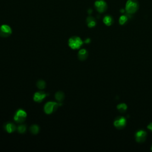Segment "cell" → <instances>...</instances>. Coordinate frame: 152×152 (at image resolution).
<instances>
[{"label": "cell", "mask_w": 152, "mask_h": 152, "mask_svg": "<svg viewBox=\"0 0 152 152\" xmlns=\"http://www.w3.org/2000/svg\"><path fill=\"white\" fill-rule=\"evenodd\" d=\"M62 104L61 102H48L44 106V112L48 115L54 113L57 110L58 108L61 106Z\"/></svg>", "instance_id": "1"}, {"label": "cell", "mask_w": 152, "mask_h": 152, "mask_svg": "<svg viewBox=\"0 0 152 152\" xmlns=\"http://www.w3.org/2000/svg\"><path fill=\"white\" fill-rule=\"evenodd\" d=\"M83 44V40L78 37H73L68 40V45L72 49H78Z\"/></svg>", "instance_id": "2"}, {"label": "cell", "mask_w": 152, "mask_h": 152, "mask_svg": "<svg viewBox=\"0 0 152 152\" xmlns=\"http://www.w3.org/2000/svg\"><path fill=\"white\" fill-rule=\"evenodd\" d=\"M126 11L128 14H134L138 10V3L135 0H128L125 6Z\"/></svg>", "instance_id": "3"}, {"label": "cell", "mask_w": 152, "mask_h": 152, "mask_svg": "<svg viewBox=\"0 0 152 152\" xmlns=\"http://www.w3.org/2000/svg\"><path fill=\"white\" fill-rule=\"evenodd\" d=\"M27 117V113L21 109H19L17 111L14 117V120L17 123L21 124L25 121Z\"/></svg>", "instance_id": "4"}, {"label": "cell", "mask_w": 152, "mask_h": 152, "mask_svg": "<svg viewBox=\"0 0 152 152\" xmlns=\"http://www.w3.org/2000/svg\"><path fill=\"white\" fill-rule=\"evenodd\" d=\"M12 34L11 28L7 25H3L0 26V37L2 38H7Z\"/></svg>", "instance_id": "5"}, {"label": "cell", "mask_w": 152, "mask_h": 152, "mask_svg": "<svg viewBox=\"0 0 152 152\" xmlns=\"http://www.w3.org/2000/svg\"><path fill=\"white\" fill-rule=\"evenodd\" d=\"M127 121L124 117H118L117 119H115L114 124V126L117 129H122L124 128L126 125Z\"/></svg>", "instance_id": "6"}, {"label": "cell", "mask_w": 152, "mask_h": 152, "mask_svg": "<svg viewBox=\"0 0 152 152\" xmlns=\"http://www.w3.org/2000/svg\"><path fill=\"white\" fill-rule=\"evenodd\" d=\"M95 6L99 13H104L107 9V4L104 0H98L95 3Z\"/></svg>", "instance_id": "7"}, {"label": "cell", "mask_w": 152, "mask_h": 152, "mask_svg": "<svg viewBox=\"0 0 152 152\" xmlns=\"http://www.w3.org/2000/svg\"><path fill=\"white\" fill-rule=\"evenodd\" d=\"M47 96H48V95L44 92H43V91L37 92L34 94L33 100L36 102L40 103V102H42L43 100Z\"/></svg>", "instance_id": "8"}, {"label": "cell", "mask_w": 152, "mask_h": 152, "mask_svg": "<svg viewBox=\"0 0 152 152\" xmlns=\"http://www.w3.org/2000/svg\"><path fill=\"white\" fill-rule=\"evenodd\" d=\"M147 133L145 131L140 130L135 134V140L138 143H143L146 140Z\"/></svg>", "instance_id": "9"}, {"label": "cell", "mask_w": 152, "mask_h": 152, "mask_svg": "<svg viewBox=\"0 0 152 152\" xmlns=\"http://www.w3.org/2000/svg\"><path fill=\"white\" fill-rule=\"evenodd\" d=\"M4 129L7 133L10 134L15 131L17 129V128L16 125L15 124H14L13 123L7 122V123H5V124L4 125Z\"/></svg>", "instance_id": "10"}, {"label": "cell", "mask_w": 152, "mask_h": 152, "mask_svg": "<svg viewBox=\"0 0 152 152\" xmlns=\"http://www.w3.org/2000/svg\"><path fill=\"white\" fill-rule=\"evenodd\" d=\"M78 58L80 61H84L88 57V52L85 49H82L79 50L78 53Z\"/></svg>", "instance_id": "11"}, {"label": "cell", "mask_w": 152, "mask_h": 152, "mask_svg": "<svg viewBox=\"0 0 152 152\" xmlns=\"http://www.w3.org/2000/svg\"><path fill=\"white\" fill-rule=\"evenodd\" d=\"M86 22H87V24H88V27L90 28L95 27L96 25V22L95 18H93L92 16H89L87 18Z\"/></svg>", "instance_id": "12"}, {"label": "cell", "mask_w": 152, "mask_h": 152, "mask_svg": "<svg viewBox=\"0 0 152 152\" xmlns=\"http://www.w3.org/2000/svg\"><path fill=\"white\" fill-rule=\"evenodd\" d=\"M55 99L58 101V102H62V101L64 99V98H65L64 93L62 92H61V91L57 92L55 93Z\"/></svg>", "instance_id": "13"}, {"label": "cell", "mask_w": 152, "mask_h": 152, "mask_svg": "<svg viewBox=\"0 0 152 152\" xmlns=\"http://www.w3.org/2000/svg\"><path fill=\"white\" fill-rule=\"evenodd\" d=\"M104 23L108 26H111L113 23V19L110 16H106L104 18Z\"/></svg>", "instance_id": "14"}, {"label": "cell", "mask_w": 152, "mask_h": 152, "mask_svg": "<svg viewBox=\"0 0 152 152\" xmlns=\"http://www.w3.org/2000/svg\"><path fill=\"white\" fill-rule=\"evenodd\" d=\"M30 131L32 134H38L39 132V127L37 125H32L30 128Z\"/></svg>", "instance_id": "15"}, {"label": "cell", "mask_w": 152, "mask_h": 152, "mask_svg": "<svg viewBox=\"0 0 152 152\" xmlns=\"http://www.w3.org/2000/svg\"><path fill=\"white\" fill-rule=\"evenodd\" d=\"M37 86L39 89L43 90L46 88V83L45 81L42 80H40L37 83Z\"/></svg>", "instance_id": "16"}, {"label": "cell", "mask_w": 152, "mask_h": 152, "mask_svg": "<svg viewBox=\"0 0 152 152\" xmlns=\"http://www.w3.org/2000/svg\"><path fill=\"white\" fill-rule=\"evenodd\" d=\"M117 109L121 113L125 112L127 111V105L125 104H120L118 105Z\"/></svg>", "instance_id": "17"}, {"label": "cell", "mask_w": 152, "mask_h": 152, "mask_svg": "<svg viewBox=\"0 0 152 152\" xmlns=\"http://www.w3.org/2000/svg\"><path fill=\"white\" fill-rule=\"evenodd\" d=\"M26 125L25 124H21L17 127V131L20 134H24L26 131Z\"/></svg>", "instance_id": "18"}, {"label": "cell", "mask_w": 152, "mask_h": 152, "mask_svg": "<svg viewBox=\"0 0 152 152\" xmlns=\"http://www.w3.org/2000/svg\"><path fill=\"white\" fill-rule=\"evenodd\" d=\"M127 20H128V18H127V17L126 16H122L119 18V23L120 25H124L127 22Z\"/></svg>", "instance_id": "19"}, {"label": "cell", "mask_w": 152, "mask_h": 152, "mask_svg": "<svg viewBox=\"0 0 152 152\" xmlns=\"http://www.w3.org/2000/svg\"><path fill=\"white\" fill-rule=\"evenodd\" d=\"M147 128L152 131V123H150L147 125Z\"/></svg>", "instance_id": "20"}, {"label": "cell", "mask_w": 152, "mask_h": 152, "mask_svg": "<svg viewBox=\"0 0 152 152\" xmlns=\"http://www.w3.org/2000/svg\"><path fill=\"white\" fill-rule=\"evenodd\" d=\"M90 39H89V38H88V39H86V40H85V41H84V42L86 43H90Z\"/></svg>", "instance_id": "21"}, {"label": "cell", "mask_w": 152, "mask_h": 152, "mask_svg": "<svg viewBox=\"0 0 152 152\" xmlns=\"http://www.w3.org/2000/svg\"><path fill=\"white\" fill-rule=\"evenodd\" d=\"M88 11H89V14H90V13H92V10H89Z\"/></svg>", "instance_id": "22"}, {"label": "cell", "mask_w": 152, "mask_h": 152, "mask_svg": "<svg viewBox=\"0 0 152 152\" xmlns=\"http://www.w3.org/2000/svg\"><path fill=\"white\" fill-rule=\"evenodd\" d=\"M151 151H152V146H151Z\"/></svg>", "instance_id": "23"}]
</instances>
